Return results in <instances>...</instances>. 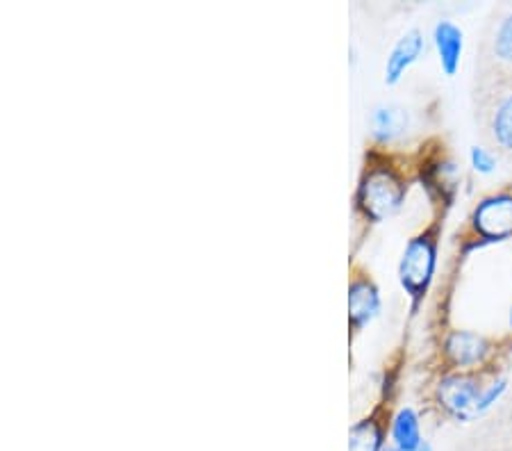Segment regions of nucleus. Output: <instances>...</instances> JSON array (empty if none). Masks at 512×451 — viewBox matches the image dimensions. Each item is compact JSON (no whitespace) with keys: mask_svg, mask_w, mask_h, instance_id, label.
<instances>
[{"mask_svg":"<svg viewBox=\"0 0 512 451\" xmlns=\"http://www.w3.org/2000/svg\"><path fill=\"white\" fill-rule=\"evenodd\" d=\"M469 226L483 242H501L512 237V192L485 196L469 217Z\"/></svg>","mask_w":512,"mask_h":451,"instance_id":"6e6552de","label":"nucleus"},{"mask_svg":"<svg viewBox=\"0 0 512 451\" xmlns=\"http://www.w3.org/2000/svg\"><path fill=\"white\" fill-rule=\"evenodd\" d=\"M492 372L494 367L444 374L435 385V404L451 417H465L469 410H478L487 385H490L485 381Z\"/></svg>","mask_w":512,"mask_h":451,"instance_id":"39448f33","label":"nucleus"},{"mask_svg":"<svg viewBox=\"0 0 512 451\" xmlns=\"http://www.w3.org/2000/svg\"><path fill=\"white\" fill-rule=\"evenodd\" d=\"M412 176L399 155L383 146H371L362 162L355 187V215L365 224H381L401 210L410 192Z\"/></svg>","mask_w":512,"mask_h":451,"instance_id":"f257e3e1","label":"nucleus"},{"mask_svg":"<svg viewBox=\"0 0 512 451\" xmlns=\"http://www.w3.org/2000/svg\"><path fill=\"white\" fill-rule=\"evenodd\" d=\"M442 219H433L426 228H421L417 235H412L406 251L399 262V278L403 290L408 292L412 301V310L419 308L424 301L428 287L433 283L437 267V246H440Z\"/></svg>","mask_w":512,"mask_h":451,"instance_id":"20e7f679","label":"nucleus"},{"mask_svg":"<svg viewBox=\"0 0 512 451\" xmlns=\"http://www.w3.org/2000/svg\"><path fill=\"white\" fill-rule=\"evenodd\" d=\"M512 82V7H501L485 26L476 53L474 89Z\"/></svg>","mask_w":512,"mask_h":451,"instance_id":"7ed1b4c3","label":"nucleus"},{"mask_svg":"<svg viewBox=\"0 0 512 451\" xmlns=\"http://www.w3.org/2000/svg\"><path fill=\"white\" fill-rule=\"evenodd\" d=\"M381 313V290L365 267L353 265L349 276V335L351 342L362 328L374 322Z\"/></svg>","mask_w":512,"mask_h":451,"instance_id":"0eeeda50","label":"nucleus"},{"mask_svg":"<svg viewBox=\"0 0 512 451\" xmlns=\"http://www.w3.org/2000/svg\"><path fill=\"white\" fill-rule=\"evenodd\" d=\"M421 51H424V37H421L419 30H410L396 41V46L392 48V53L387 57V64H385L387 85H396L403 73L408 71L410 64L421 55Z\"/></svg>","mask_w":512,"mask_h":451,"instance_id":"9d476101","label":"nucleus"},{"mask_svg":"<svg viewBox=\"0 0 512 451\" xmlns=\"http://www.w3.org/2000/svg\"><path fill=\"white\" fill-rule=\"evenodd\" d=\"M510 326H512V313H510Z\"/></svg>","mask_w":512,"mask_h":451,"instance_id":"4468645a","label":"nucleus"},{"mask_svg":"<svg viewBox=\"0 0 512 451\" xmlns=\"http://www.w3.org/2000/svg\"><path fill=\"white\" fill-rule=\"evenodd\" d=\"M408 128L406 110L396 108V105H383L371 114V135H374L376 146L387 149L394 139H399Z\"/></svg>","mask_w":512,"mask_h":451,"instance_id":"9b49d317","label":"nucleus"},{"mask_svg":"<svg viewBox=\"0 0 512 451\" xmlns=\"http://www.w3.org/2000/svg\"><path fill=\"white\" fill-rule=\"evenodd\" d=\"M499 342L474 331H449L442 342V360L451 372H476L494 367Z\"/></svg>","mask_w":512,"mask_h":451,"instance_id":"423d86ee","label":"nucleus"},{"mask_svg":"<svg viewBox=\"0 0 512 451\" xmlns=\"http://www.w3.org/2000/svg\"><path fill=\"white\" fill-rule=\"evenodd\" d=\"M474 117L483 149L512 160V82L474 89Z\"/></svg>","mask_w":512,"mask_h":451,"instance_id":"f03ea898","label":"nucleus"},{"mask_svg":"<svg viewBox=\"0 0 512 451\" xmlns=\"http://www.w3.org/2000/svg\"><path fill=\"white\" fill-rule=\"evenodd\" d=\"M392 438L396 442V447L401 451H410L417 447V440H419V422H417V415L412 413L410 408L401 410L399 415L392 417Z\"/></svg>","mask_w":512,"mask_h":451,"instance_id":"ddd939ff","label":"nucleus"},{"mask_svg":"<svg viewBox=\"0 0 512 451\" xmlns=\"http://www.w3.org/2000/svg\"><path fill=\"white\" fill-rule=\"evenodd\" d=\"M390 399H383L367 417L353 426L351 429V440H349V451H381L383 440L387 436V429L392 426L390 417Z\"/></svg>","mask_w":512,"mask_h":451,"instance_id":"1a4fd4ad","label":"nucleus"},{"mask_svg":"<svg viewBox=\"0 0 512 451\" xmlns=\"http://www.w3.org/2000/svg\"><path fill=\"white\" fill-rule=\"evenodd\" d=\"M435 44L437 51H440V60L442 67L447 73H453L460 62V53H462V32L453 26V23H440L435 28Z\"/></svg>","mask_w":512,"mask_h":451,"instance_id":"f8f14e48","label":"nucleus"}]
</instances>
